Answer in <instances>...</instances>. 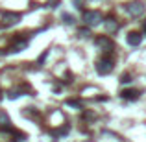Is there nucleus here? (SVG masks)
<instances>
[{"label": "nucleus", "mask_w": 146, "mask_h": 142, "mask_svg": "<svg viewBox=\"0 0 146 142\" xmlns=\"http://www.w3.org/2000/svg\"><path fill=\"white\" fill-rule=\"evenodd\" d=\"M67 105L68 107H74V109H82V103H80L78 100H72V98L67 100Z\"/></svg>", "instance_id": "nucleus-11"}, {"label": "nucleus", "mask_w": 146, "mask_h": 142, "mask_svg": "<svg viewBox=\"0 0 146 142\" xmlns=\"http://www.w3.org/2000/svg\"><path fill=\"white\" fill-rule=\"evenodd\" d=\"M139 90H135V89H126V90H122V92H120V96H122V98H124V100H137V98H139Z\"/></svg>", "instance_id": "nucleus-7"}, {"label": "nucleus", "mask_w": 146, "mask_h": 142, "mask_svg": "<svg viewBox=\"0 0 146 142\" xmlns=\"http://www.w3.org/2000/svg\"><path fill=\"white\" fill-rule=\"evenodd\" d=\"M106 30H107V32H117V30H118L117 20H113V18H107V20H106Z\"/></svg>", "instance_id": "nucleus-9"}, {"label": "nucleus", "mask_w": 146, "mask_h": 142, "mask_svg": "<svg viewBox=\"0 0 146 142\" xmlns=\"http://www.w3.org/2000/svg\"><path fill=\"white\" fill-rule=\"evenodd\" d=\"M111 70H113V61L107 59V57H104V59H100L98 63H96V72H98L100 76L109 74Z\"/></svg>", "instance_id": "nucleus-2"}, {"label": "nucleus", "mask_w": 146, "mask_h": 142, "mask_svg": "<svg viewBox=\"0 0 146 142\" xmlns=\"http://www.w3.org/2000/svg\"><path fill=\"white\" fill-rule=\"evenodd\" d=\"M94 44H96L98 48L106 50V52H111V50H113V41H111L109 37H106V35H102V37H96Z\"/></svg>", "instance_id": "nucleus-4"}, {"label": "nucleus", "mask_w": 146, "mask_h": 142, "mask_svg": "<svg viewBox=\"0 0 146 142\" xmlns=\"http://www.w3.org/2000/svg\"><path fill=\"white\" fill-rule=\"evenodd\" d=\"M129 81H131V76H129V74H124V76H122L120 83H129Z\"/></svg>", "instance_id": "nucleus-14"}, {"label": "nucleus", "mask_w": 146, "mask_h": 142, "mask_svg": "<svg viewBox=\"0 0 146 142\" xmlns=\"http://www.w3.org/2000/svg\"><path fill=\"white\" fill-rule=\"evenodd\" d=\"M61 18H63L65 24H74V22H76L74 15H70V13H63V15H61Z\"/></svg>", "instance_id": "nucleus-10"}, {"label": "nucleus", "mask_w": 146, "mask_h": 142, "mask_svg": "<svg viewBox=\"0 0 146 142\" xmlns=\"http://www.w3.org/2000/svg\"><path fill=\"white\" fill-rule=\"evenodd\" d=\"M2 20H4V26H13L17 22H21V15L19 13H4Z\"/></svg>", "instance_id": "nucleus-5"}, {"label": "nucleus", "mask_w": 146, "mask_h": 142, "mask_svg": "<svg viewBox=\"0 0 146 142\" xmlns=\"http://www.w3.org/2000/svg\"><path fill=\"white\" fill-rule=\"evenodd\" d=\"M7 96H9V100H17L19 96H21V92H19V90H9V94H7Z\"/></svg>", "instance_id": "nucleus-13"}, {"label": "nucleus", "mask_w": 146, "mask_h": 142, "mask_svg": "<svg viewBox=\"0 0 146 142\" xmlns=\"http://www.w3.org/2000/svg\"><path fill=\"white\" fill-rule=\"evenodd\" d=\"M126 11H128L131 17H141V15L144 13V6L141 2H131L126 6Z\"/></svg>", "instance_id": "nucleus-3"}, {"label": "nucleus", "mask_w": 146, "mask_h": 142, "mask_svg": "<svg viewBox=\"0 0 146 142\" xmlns=\"http://www.w3.org/2000/svg\"><path fill=\"white\" fill-rule=\"evenodd\" d=\"M141 41H143V35H141V33H137V32L128 33V44L129 46H139Z\"/></svg>", "instance_id": "nucleus-6"}, {"label": "nucleus", "mask_w": 146, "mask_h": 142, "mask_svg": "<svg viewBox=\"0 0 146 142\" xmlns=\"http://www.w3.org/2000/svg\"><path fill=\"white\" fill-rule=\"evenodd\" d=\"M56 6H59V0H50L48 2V7H56Z\"/></svg>", "instance_id": "nucleus-16"}, {"label": "nucleus", "mask_w": 146, "mask_h": 142, "mask_svg": "<svg viewBox=\"0 0 146 142\" xmlns=\"http://www.w3.org/2000/svg\"><path fill=\"white\" fill-rule=\"evenodd\" d=\"M26 48H28V41H19L17 44H13V46H11L9 52L19 53V52H22V50H26Z\"/></svg>", "instance_id": "nucleus-8"}, {"label": "nucleus", "mask_w": 146, "mask_h": 142, "mask_svg": "<svg viewBox=\"0 0 146 142\" xmlns=\"http://www.w3.org/2000/svg\"><path fill=\"white\" fill-rule=\"evenodd\" d=\"M26 140V135L24 133H17V135H15V139H13V142H24Z\"/></svg>", "instance_id": "nucleus-12"}, {"label": "nucleus", "mask_w": 146, "mask_h": 142, "mask_svg": "<svg viewBox=\"0 0 146 142\" xmlns=\"http://www.w3.org/2000/svg\"><path fill=\"white\" fill-rule=\"evenodd\" d=\"M0 98H2V92H0Z\"/></svg>", "instance_id": "nucleus-19"}, {"label": "nucleus", "mask_w": 146, "mask_h": 142, "mask_svg": "<svg viewBox=\"0 0 146 142\" xmlns=\"http://www.w3.org/2000/svg\"><path fill=\"white\" fill-rule=\"evenodd\" d=\"M80 35H82V37H87V35H89V30H80Z\"/></svg>", "instance_id": "nucleus-17"}, {"label": "nucleus", "mask_w": 146, "mask_h": 142, "mask_svg": "<svg viewBox=\"0 0 146 142\" xmlns=\"http://www.w3.org/2000/svg\"><path fill=\"white\" fill-rule=\"evenodd\" d=\"M83 22H85L87 26H91V28H94V26H98L100 22H102V13H100V11H85Z\"/></svg>", "instance_id": "nucleus-1"}, {"label": "nucleus", "mask_w": 146, "mask_h": 142, "mask_svg": "<svg viewBox=\"0 0 146 142\" xmlns=\"http://www.w3.org/2000/svg\"><path fill=\"white\" fill-rule=\"evenodd\" d=\"M144 32H146V22H144Z\"/></svg>", "instance_id": "nucleus-18"}, {"label": "nucleus", "mask_w": 146, "mask_h": 142, "mask_svg": "<svg viewBox=\"0 0 146 142\" xmlns=\"http://www.w3.org/2000/svg\"><path fill=\"white\" fill-rule=\"evenodd\" d=\"M46 57H48V50H46V52H43V53H41V55H39V59H37V61H39V63H43V61L46 59Z\"/></svg>", "instance_id": "nucleus-15"}]
</instances>
